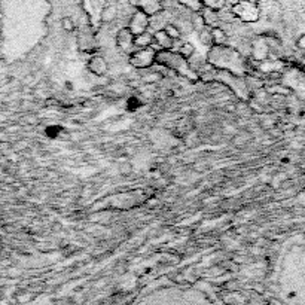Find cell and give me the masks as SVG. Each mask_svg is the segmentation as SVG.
<instances>
[{
	"label": "cell",
	"mask_w": 305,
	"mask_h": 305,
	"mask_svg": "<svg viewBox=\"0 0 305 305\" xmlns=\"http://www.w3.org/2000/svg\"><path fill=\"white\" fill-rule=\"evenodd\" d=\"M49 12V0H0V28L19 31L36 22L43 27Z\"/></svg>",
	"instance_id": "6da1fadb"
},
{
	"label": "cell",
	"mask_w": 305,
	"mask_h": 305,
	"mask_svg": "<svg viewBox=\"0 0 305 305\" xmlns=\"http://www.w3.org/2000/svg\"><path fill=\"white\" fill-rule=\"evenodd\" d=\"M155 63L159 64L161 67H165L168 70H173L176 75L189 77L191 80H197L198 75L191 69L188 60L180 57L174 51H158L155 55Z\"/></svg>",
	"instance_id": "7a4b0ae2"
},
{
	"label": "cell",
	"mask_w": 305,
	"mask_h": 305,
	"mask_svg": "<svg viewBox=\"0 0 305 305\" xmlns=\"http://www.w3.org/2000/svg\"><path fill=\"white\" fill-rule=\"evenodd\" d=\"M209 64L213 67H225L228 72V64H240L241 66V55L237 49L224 45V46H212L209 52Z\"/></svg>",
	"instance_id": "3957f363"
},
{
	"label": "cell",
	"mask_w": 305,
	"mask_h": 305,
	"mask_svg": "<svg viewBox=\"0 0 305 305\" xmlns=\"http://www.w3.org/2000/svg\"><path fill=\"white\" fill-rule=\"evenodd\" d=\"M232 13L243 22H255L259 19L261 10L253 0H240L232 6Z\"/></svg>",
	"instance_id": "277c9868"
},
{
	"label": "cell",
	"mask_w": 305,
	"mask_h": 305,
	"mask_svg": "<svg viewBox=\"0 0 305 305\" xmlns=\"http://www.w3.org/2000/svg\"><path fill=\"white\" fill-rule=\"evenodd\" d=\"M155 55L156 51L153 48L136 49L130 54L128 63L136 69H151L155 64Z\"/></svg>",
	"instance_id": "5b68a950"
},
{
	"label": "cell",
	"mask_w": 305,
	"mask_h": 305,
	"mask_svg": "<svg viewBox=\"0 0 305 305\" xmlns=\"http://www.w3.org/2000/svg\"><path fill=\"white\" fill-rule=\"evenodd\" d=\"M149 27H151V16H148L142 10H136L134 15L131 16L127 28L131 31L133 36H137V34H142V33L148 31Z\"/></svg>",
	"instance_id": "8992f818"
},
{
	"label": "cell",
	"mask_w": 305,
	"mask_h": 305,
	"mask_svg": "<svg viewBox=\"0 0 305 305\" xmlns=\"http://www.w3.org/2000/svg\"><path fill=\"white\" fill-rule=\"evenodd\" d=\"M116 45L118 48L122 51V52H127V54H131L133 51H136L134 48V36L131 34V31L124 27L118 31L116 34Z\"/></svg>",
	"instance_id": "52a82bcc"
},
{
	"label": "cell",
	"mask_w": 305,
	"mask_h": 305,
	"mask_svg": "<svg viewBox=\"0 0 305 305\" xmlns=\"http://www.w3.org/2000/svg\"><path fill=\"white\" fill-rule=\"evenodd\" d=\"M137 10L145 12L148 16H155L162 10V1L161 0H137L136 3Z\"/></svg>",
	"instance_id": "ba28073f"
},
{
	"label": "cell",
	"mask_w": 305,
	"mask_h": 305,
	"mask_svg": "<svg viewBox=\"0 0 305 305\" xmlns=\"http://www.w3.org/2000/svg\"><path fill=\"white\" fill-rule=\"evenodd\" d=\"M88 70H89L92 75H95V76H103V75L107 73L109 64H107V61H106L103 57H100V55H92V57L89 58V61H88Z\"/></svg>",
	"instance_id": "9c48e42d"
},
{
	"label": "cell",
	"mask_w": 305,
	"mask_h": 305,
	"mask_svg": "<svg viewBox=\"0 0 305 305\" xmlns=\"http://www.w3.org/2000/svg\"><path fill=\"white\" fill-rule=\"evenodd\" d=\"M268 51H270V46H268V42L264 37L256 39L252 43V57L255 60H265L267 55H268Z\"/></svg>",
	"instance_id": "30bf717a"
},
{
	"label": "cell",
	"mask_w": 305,
	"mask_h": 305,
	"mask_svg": "<svg viewBox=\"0 0 305 305\" xmlns=\"http://www.w3.org/2000/svg\"><path fill=\"white\" fill-rule=\"evenodd\" d=\"M153 45V34L149 31H145L142 34L134 36V48L136 49H145V48H151Z\"/></svg>",
	"instance_id": "8fae6325"
},
{
	"label": "cell",
	"mask_w": 305,
	"mask_h": 305,
	"mask_svg": "<svg viewBox=\"0 0 305 305\" xmlns=\"http://www.w3.org/2000/svg\"><path fill=\"white\" fill-rule=\"evenodd\" d=\"M201 16H203V19L206 22V27H210V28L218 27L216 22L221 19L219 18V12L218 10H212V9H203L201 10Z\"/></svg>",
	"instance_id": "7c38bea8"
},
{
	"label": "cell",
	"mask_w": 305,
	"mask_h": 305,
	"mask_svg": "<svg viewBox=\"0 0 305 305\" xmlns=\"http://www.w3.org/2000/svg\"><path fill=\"white\" fill-rule=\"evenodd\" d=\"M212 37H213V46H224L228 42V34L221 27L212 28Z\"/></svg>",
	"instance_id": "4fadbf2b"
},
{
	"label": "cell",
	"mask_w": 305,
	"mask_h": 305,
	"mask_svg": "<svg viewBox=\"0 0 305 305\" xmlns=\"http://www.w3.org/2000/svg\"><path fill=\"white\" fill-rule=\"evenodd\" d=\"M116 16H118V9H116L115 4H107V6H104V7L101 9V13H100L101 22L109 24V22H112Z\"/></svg>",
	"instance_id": "5bb4252c"
},
{
	"label": "cell",
	"mask_w": 305,
	"mask_h": 305,
	"mask_svg": "<svg viewBox=\"0 0 305 305\" xmlns=\"http://www.w3.org/2000/svg\"><path fill=\"white\" fill-rule=\"evenodd\" d=\"M179 3L185 7H188L192 13H200L204 7L200 0H179Z\"/></svg>",
	"instance_id": "9a60e30c"
},
{
	"label": "cell",
	"mask_w": 305,
	"mask_h": 305,
	"mask_svg": "<svg viewBox=\"0 0 305 305\" xmlns=\"http://www.w3.org/2000/svg\"><path fill=\"white\" fill-rule=\"evenodd\" d=\"M203 3L204 9H212V10H222L227 4V0H200Z\"/></svg>",
	"instance_id": "2e32d148"
},
{
	"label": "cell",
	"mask_w": 305,
	"mask_h": 305,
	"mask_svg": "<svg viewBox=\"0 0 305 305\" xmlns=\"http://www.w3.org/2000/svg\"><path fill=\"white\" fill-rule=\"evenodd\" d=\"M198 39L204 46H213V37H212V28L210 27H204L201 31H198Z\"/></svg>",
	"instance_id": "e0dca14e"
},
{
	"label": "cell",
	"mask_w": 305,
	"mask_h": 305,
	"mask_svg": "<svg viewBox=\"0 0 305 305\" xmlns=\"http://www.w3.org/2000/svg\"><path fill=\"white\" fill-rule=\"evenodd\" d=\"M162 30H164V31L168 34V37H171L173 40H177V39H180V36H182V31H180V28H179L176 24H167Z\"/></svg>",
	"instance_id": "ac0fdd59"
},
{
	"label": "cell",
	"mask_w": 305,
	"mask_h": 305,
	"mask_svg": "<svg viewBox=\"0 0 305 305\" xmlns=\"http://www.w3.org/2000/svg\"><path fill=\"white\" fill-rule=\"evenodd\" d=\"M191 24H192V28L197 30V31H201L204 27H206V22L201 16V12L200 13H194L192 19H191Z\"/></svg>",
	"instance_id": "d6986e66"
},
{
	"label": "cell",
	"mask_w": 305,
	"mask_h": 305,
	"mask_svg": "<svg viewBox=\"0 0 305 305\" xmlns=\"http://www.w3.org/2000/svg\"><path fill=\"white\" fill-rule=\"evenodd\" d=\"M61 27H63V30H66V31H73V30H75V22H73V19H72L70 16H64V18L61 19Z\"/></svg>",
	"instance_id": "ffe728a7"
}]
</instances>
